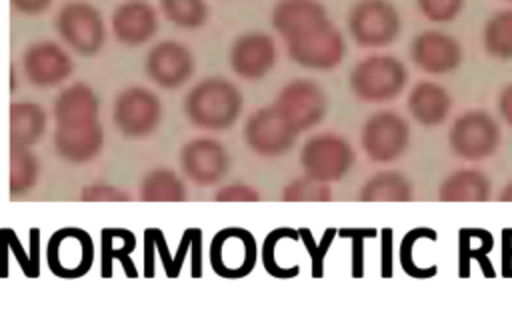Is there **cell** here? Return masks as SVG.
Listing matches in <instances>:
<instances>
[{
    "instance_id": "6da1fadb",
    "label": "cell",
    "mask_w": 512,
    "mask_h": 322,
    "mask_svg": "<svg viewBox=\"0 0 512 322\" xmlns=\"http://www.w3.org/2000/svg\"><path fill=\"white\" fill-rule=\"evenodd\" d=\"M186 120L200 130L224 132L232 128L244 108L240 88L222 76H208L198 80L182 102Z\"/></svg>"
},
{
    "instance_id": "7a4b0ae2",
    "label": "cell",
    "mask_w": 512,
    "mask_h": 322,
    "mask_svg": "<svg viewBox=\"0 0 512 322\" xmlns=\"http://www.w3.org/2000/svg\"><path fill=\"white\" fill-rule=\"evenodd\" d=\"M408 84L404 62L392 54H370L354 64L348 88L360 102L384 104L396 100Z\"/></svg>"
},
{
    "instance_id": "3957f363",
    "label": "cell",
    "mask_w": 512,
    "mask_h": 322,
    "mask_svg": "<svg viewBox=\"0 0 512 322\" xmlns=\"http://www.w3.org/2000/svg\"><path fill=\"white\" fill-rule=\"evenodd\" d=\"M298 164L306 176L332 184L344 180V176L354 168L356 152L344 136L320 132L302 144Z\"/></svg>"
},
{
    "instance_id": "277c9868",
    "label": "cell",
    "mask_w": 512,
    "mask_h": 322,
    "mask_svg": "<svg viewBox=\"0 0 512 322\" xmlns=\"http://www.w3.org/2000/svg\"><path fill=\"white\" fill-rule=\"evenodd\" d=\"M346 26L360 48L376 50L390 46L398 38L402 18L390 0H358L348 10Z\"/></svg>"
},
{
    "instance_id": "5b68a950",
    "label": "cell",
    "mask_w": 512,
    "mask_h": 322,
    "mask_svg": "<svg viewBox=\"0 0 512 322\" xmlns=\"http://www.w3.org/2000/svg\"><path fill=\"white\" fill-rule=\"evenodd\" d=\"M500 144V124L490 112L482 108H472L458 114L448 130L450 150L466 162H480L490 158L500 148Z\"/></svg>"
},
{
    "instance_id": "8992f818",
    "label": "cell",
    "mask_w": 512,
    "mask_h": 322,
    "mask_svg": "<svg viewBox=\"0 0 512 322\" xmlns=\"http://www.w3.org/2000/svg\"><path fill=\"white\" fill-rule=\"evenodd\" d=\"M60 40L80 56H94L106 40V24L100 10L86 0H70L56 14Z\"/></svg>"
},
{
    "instance_id": "52a82bcc",
    "label": "cell",
    "mask_w": 512,
    "mask_h": 322,
    "mask_svg": "<svg viewBox=\"0 0 512 322\" xmlns=\"http://www.w3.org/2000/svg\"><path fill=\"white\" fill-rule=\"evenodd\" d=\"M286 50L294 64L306 70L330 72L344 60L346 40L340 28L328 18L308 32L288 40Z\"/></svg>"
},
{
    "instance_id": "ba28073f",
    "label": "cell",
    "mask_w": 512,
    "mask_h": 322,
    "mask_svg": "<svg viewBox=\"0 0 512 322\" xmlns=\"http://www.w3.org/2000/svg\"><path fill=\"white\" fill-rule=\"evenodd\" d=\"M164 106L158 94L146 86H128L118 92L112 106V122L126 138H146L162 124Z\"/></svg>"
},
{
    "instance_id": "9c48e42d",
    "label": "cell",
    "mask_w": 512,
    "mask_h": 322,
    "mask_svg": "<svg viewBox=\"0 0 512 322\" xmlns=\"http://www.w3.org/2000/svg\"><path fill=\"white\" fill-rule=\"evenodd\" d=\"M360 146L374 164L394 162L410 146V124L394 110H376L362 124Z\"/></svg>"
},
{
    "instance_id": "30bf717a",
    "label": "cell",
    "mask_w": 512,
    "mask_h": 322,
    "mask_svg": "<svg viewBox=\"0 0 512 322\" xmlns=\"http://www.w3.org/2000/svg\"><path fill=\"white\" fill-rule=\"evenodd\" d=\"M210 268L228 280H238L248 276L258 260L256 238L250 230L240 226H226L218 230L208 248Z\"/></svg>"
},
{
    "instance_id": "8fae6325",
    "label": "cell",
    "mask_w": 512,
    "mask_h": 322,
    "mask_svg": "<svg viewBox=\"0 0 512 322\" xmlns=\"http://www.w3.org/2000/svg\"><path fill=\"white\" fill-rule=\"evenodd\" d=\"M94 240L78 226L56 230L46 244V264L58 278L74 280L90 272L94 264Z\"/></svg>"
},
{
    "instance_id": "7c38bea8",
    "label": "cell",
    "mask_w": 512,
    "mask_h": 322,
    "mask_svg": "<svg viewBox=\"0 0 512 322\" xmlns=\"http://www.w3.org/2000/svg\"><path fill=\"white\" fill-rule=\"evenodd\" d=\"M246 146L262 158H278L290 152L298 140V130L278 112L274 104L254 110L242 128Z\"/></svg>"
},
{
    "instance_id": "4fadbf2b",
    "label": "cell",
    "mask_w": 512,
    "mask_h": 322,
    "mask_svg": "<svg viewBox=\"0 0 512 322\" xmlns=\"http://www.w3.org/2000/svg\"><path fill=\"white\" fill-rule=\"evenodd\" d=\"M272 104L298 132L318 126L328 108L324 88L310 78H294L284 84Z\"/></svg>"
},
{
    "instance_id": "5bb4252c",
    "label": "cell",
    "mask_w": 512,
    "mask_h": 322,
    "mask_svg": "<svg viewBox=\"0 0 512 322\" xmlns=\"http://www.w3.org/2000/svg\"><path fill=\"white\" fill-rule=\"evenodd\" d=\"M146 76L164 90L182 88L196 72L192 50L178 40L156 42L144 58Z\"/></svg>"
},
{
    "instance_id": "9a60e30c",
    "label": "cell",
    "mask_w": 512,
    "mask_h": 322,
    "mask_svg": "<svg viewBox=\"0 0 512 322\" xmlns=\"http://www.w3.org/2000/svg\"><path fill=\"white\" fill-rule=\"evenodd\" d=\"M180 168L184 176L202 188L218 184L230 168V156L224 144L210 136H198L188 140L180 148Z\"/></svg>"
},
{
    "instance_id": "2e32d148",
    "label": "cell",
    "mask_w": 512,
    "mask_h": 322,
    "mask_svg": "<svg viewBox=\"0 0 512 322\" xmlns=\"http://www.w3.org/2000/svg\"><path fill=\"white\" fill-rule=\"evenodd\" d=\"M276 42L262 30L238 34L228 50L230 70L246 82L262 80L276 64Z\"/></svg>"
},
{
    "instance_id": "e0dca14e",
    "label": "cell",
    "mask_w": 512,
    "mask_h": 322,
    "mask_svg": "<svg viewBox=\"0 0 512 322\" xmlns=\"http://www.w3.org/2000/svg\"><path fill=\"white\" fill-rule=\"evenodd\" d=\"M22 70L32 86L56 88L70 78L74 62L64 46L52 40H42L30 44L22 52Z\"/></svg>"
},
{
    "instance_id": "ac0fdd59",
    "label": "cell",
    "mask_w": 512,
    "mask_h": 322,
    "mask_svg": "<svg viewBox=\"0 0 512 322\" xmlns=\"http://www.w3.org/2000/svg\"><path fill=\"white\" fill-rule=\"evenodd\" d=\"M462 58V44L442 30H424L410 42V60L426 74L454 72L460 68Z\"/></svg>"
},
{
    "instance_id": "d6986e66",
    "label": "cell",
    "mask_w": 512,
    "mask_h": 322,
    "mask_svg": "<svg viewBox=\"0 0 512 322\" xmlns=\"http://www.w3.org/2000/svg\"><path fill=\"white\" fill-rule=\"evenodd\" d=\"M110 26L120 44L138 48L158 32V12L146 0H124L114 8Z\"/></svg>"
},
{
    "instance_id": "ffe728a7",
    "label": "cell",
    "mask_w": 512,
    "mask_h": 322,
    "mask_svg": "<svg viewBox=\"0 0 512 322\" xmlns=\"http://www.w3.org/2000/svg\"><path fill=\"white\" fill-rule=\"evenodd\" d=\"M202 240L200 228H186L180 238V246L176 254H170L164 232L160 228H146L144 232V276L154 278L156 274V258L168 278H178L186 256L194 250V246Z\"/></svg>"
},
{
    "instance_id": "44dd1931",
    "label": "cell",
    "mask_w": 512,
    "mask_h": 322,
    "mask_svg": "<svg viewBox=\"0 0 512 322\" xmlns=\"http://www.w3.org/2000/svg\"><path fill=\"white\" fill-rule=\"evenodd\" d=\"M56 154L68 164H86L94 160L104 146V128L100 120L88 124L54 126L52 134Z\"/></svg>"
},
{
    "instance_id": "7402d4cb",
    "label": "cell",
    "mask_w": 512,
    "mask_h": 322,
    "mask_svg": "<svg viewBox=\"0 0 512 322\" xmlns=\"http://www.w3.org/2000/svg\"><path fill=\"white\" fill-rule=\"evenodd\" d=\"M324 20H328V12L320 0H278L270 12V24L284 42L308 32Z\"/></svg>"
},
{
    "instance_id": "603a6c76",
    "label": "cell",
    "mask_w": 512,
    "mask_h": 322,
    "mask_svg": "<svg viewBox=\"0 0 512 322\" xmlns=\"http://www.w3.org/2000/svg\"><path fill=\"white\" fill-rule=\"evenodd\" d=\"M100 112V98L86 82H72L64 86L52 104V118L56 126L96 122Z\"/></svg>"
},
{
    "instance_id": "cb8c5ba5",
    "label": "cell",
    "mask_w": 512,
    "mask_h": 322,
    "mask_svg": "<svg viewBox=\"0 0 512 322\" xmlns=\"http://www.w3.org/2000/svg\"><path fill=\"white\" fill-rule=\"evenodd\" d=\"M406 110L420 126L434 128L446 122L452 110V96L442 84L420 80L408 92Z\"/></svg>"
},
{
    "instance_id": "d4e9b609",
    "label": "cell",
    "mask_w": 512,
    "mask_h": 322,
    "mask_svg": "<svg viewBox=\"0 0 512 322\" xmlns=\"http://www.w3.org/2000/svg\"><path fill=\"white\" fill-rule=\"evenodd\" d=\"M492 194V182L478 168H458L438 186L440 202H486Z\"/></svg>"
},
{
    "instance_id": "484cf974",
    "label": "cell",
    "mask_w": 512,
    "mask_h": 322,
    "mask_svg": "<svg viewBox=\"0 0 512 322\" xmlns=\"http://www.w3.org/2000/svg\"><path fill=\"white\" fill-rule=\"evenodd\" d=\"M10 122V146L32 148L44 136L48 126V114L38 102L16 100L8 110Z\"/></svg>"
},
{
    "instance_id": "4316f807",
    "label": "cell",
    "mask_w": 512,
    "mask_h": 322,
    "mask_svg": "<svg viewBox=\"0 0 512 322\" xmlns=\"http://www.w3.org/2000/svg\"><path fill=\"white\" fill-rule=\"evenodd\" d=\"M136 248V236L126 228H102L100 232V276H112V264L118 262L128 278H136L138 270L130 258Z\"/></svg>"
},
{
    "instance_id": "83f0119b",
    "label": "cell",
    "mask_w": 512,
    "mask_h": 322,
    "mask_svg": "<svg viewBox=\"0 0 512 322\" xmlns=\"http://www.w3.org/2000/svg\"><path fill=\"white\" fill-rule=\"evenodd\" d=\"M414 188L400 170H380L372 174L358 192L360 202H410Z\"/></svg>"
},
{
    "instance_id": "f1b7e54d",
    "label": "cell",
    "mask_w": 512,
    "mask_h": 322,
    "mask_svg": "<svg viewBox=\"0 0 512 322\" xmlns=\"http://www.w3.org/2000/svg\"><path fill=\"white\" fill-rule=\"evenodd\" d=\"M494 248V238L484 228H460L458 230V272L460 278L470 276V262L476 260L486 278H494V268L488 260L490 250Z\"/></svg>"
},
{
    "instance_id": "f546056e",
    "label": "cell",
    "mask_w": 512,
    "mask_h": 322,
    "mask_svg": "<svg viewBox=\"0 0 512 322\" xmlns=\"http://www.w3.org/2000/svg\"><path fill=\"white\" fill-rule=\"evenodd\" d=\"M138 198L142 202H184L188 190L184 180L172 168H154L142 178Z\"/></svg>"
},
{
    "instance_id": "4dcf8cb0",
    "label": "cell",
    "mask_w": 512,
    "mask_h": 322,
    "mask_svg": "<svg viewBox=\"0 0 512 322\" xmlns=\"http://www.w3.org/2000/svg\"><path fill=\"white\" fill-rule=\"evenodd\" d=\"M482 44L488 56L512 60V8L498 10L484 22Z\"/></svg>"
},
{
    "instance_id": "1f68e13d",
    "label": "cell",
    "mask_w": 512,
    "mask_h": 322,
    "mask_svg": "<svg viewBox=\"0 0 512 322\" xmlns=\"http://www.w3.org/2000/svg\"><path fill=\"white\" fill-rule=\"evenodd\" d=\"M38 158L32 148L10 146V176H8V192L12 198L24 196L38 182Z\"/></svg>"
},
{
    "instance_id": "d6a6232c",
    "label": "cell",
    "mask_w": 512,
    "mask_h": 322,
    "mask_svg": "<svg viewBox=\"0 0 512 322\" xmlns=\"http://www.w3.org/2000/svg\"><path fill=\"white\" fill-rule=\"evenodd\" d=\"M162 16L176 28L196 30L210 18L206 0H158Z\"/></svg>"
},
{
    "instance_id": "836d02e7",
    "label": "cell",
    "mask_w": 512,
    "mask_h": 322,
    "mask_svg": "<svg viewBox=\"0 0 512 322\" xmlns=\"http://www.w3.org/2000/svg\"><path fill=\"white\" fill-rule=\"evenodd\" d=\"M422 238H432V240H436L438 234H436V230H432V228H428V226H418V228H412L410 232H406L404 238H402V242H400V252H398V256H400V266H402V270H404L408 276H412V278H432V276H436V272H438V266H436V264H432V266H420V264L416 262V258H414V248H416V244H418Z\"/></svg>"
},
{
    "instance_id": "e575fe53",
    "label": "cell",
    "mask_w": 512,
    "mask_h": 322,
    "mask_svg": "<svg viewBox=\"0 0 512 322\" xmlns=\"http://www.w3.org/2000/svg\"><path fill=\"white\" fill-rule=\"evenodd\" d=\"M294 228L288 226H280L274 228L270 234H266L264 242H262V250H260V260L264 270L274 276V278H296L300 274V266L298 264H280V258L276 254L278 246L282 244V240L292 234Z\"/></svg>"
},
{
    "instance_id": "d590c367",
    "label": "cell",
    "mask_w": 512,
    "mask_h": 322,
    "mask_svg": "<svg viewBox=\"0 0 512 322\" xmlns=\"http://www.w3.org/2000/svg\"><path fill=\"white\" fill-rule=\"evenodd\" d=\"M284 202H330L332 188L328 182H320L312 176H298L282 188Z\"/></svg>"
},
{
    "instance_id": "8d00e7d4",
    "label": "cell",
    "mask_w": 512,
    "mask_h": 322,
    "mask_svg": "<svg viewBox=\"0 0 512 322\" xmlns=\"http://www.w3.org/2000/svg\"><path fill=\"white\" fill-rule=\"evenodd\" d=\"M300 238H302V244L310 256V270H312V278H322L324 276V258L334 242V238L338 236V230L336 228H326L324 230V236L320 238V242L312 236L310 228H300Z\"/></svg>"
},
{
    "instance_id": "74e56055",
    "label": "cell",
    "mask_w": 512,
    "mask_h": 322,
    "mask_svg": "<svg viewBox=\"0 0 512 322\" xmlns=\"http://www.w3.org/2000/svg\"><path fill=\"white\" fill-rule=\"evenodd\" d=\"M422 16L436 24H446L458 18L464 8V0H416Z\"/></svg>"
},
{
    "instance_id": "f35d334b",
    "label": "cell",
    "mask_w": 512,
    "mask_h": 322,
    "mask_svg": "<svg viewBox=\"0 0 512 322\" xmlns=\"http://www.w3.org/2000/svg\"><path fill=\"white\" fill-rule=\"evenodd\" d=\"M340 238H350L352 244V276L362 278L364 276V242L368 238L376 236L374 228H340Z\"/></svg>"
},
{
    "instance_id": "ab89813d",
    "label": "cell",
    "mask_w": 512,
    "mask_h": 322,
    "mask_svg": "<svg viewBox=\"0 0 512 322\" xmlns=\"http://www.w3.org/2000/svg\"><path fill=\"white\" fill-rule=\"evenodd\" d=\"M82 202H130V194L108 182L86 184L80 192Z\"/></svg>"
},
{
    "instance_id": "60d3db41",
    "label": "cell",
    "mask_w": 512,
    "mask_h": 322,
    "mask_svg": "<svg viewBox=\"0 0 512 322\" xmlns=\"http://www.w3.org/2000/svg\"><path fill=\"white\" fill-rule=\"evenodd\" d=\"M216 202H258L260 192L244 182H232L216 190L214 194Z\"/></svg>"
},
{
    "instance_id": "b9f144b4",
    "label": "cell",
    "mask_w": 512,
    "mask_h": 322,
    "mask_svg": "<svg viewBox=\"0 0 512 322\" xmlns=\"http://www.w3.org/2000/svg\"><path fill=\"white\" fill-rule=\"evenodd\" d=\"M392 228L382 230V248H380V276L390 278L392 276V250H394V240H392Z\"/></svg>"
},
{
    "instance_id": "7bdbcfd3",
    "label": "cell",
    "mask_w": 512,
    "mask_h": 322,
    "mask_svg": "<svg viewBox=\"0 0 512 322\" xmlns=\"http://www.w3.org/2000/svg\"><path fill=\"white\" fill-rule=\"evenodd\" d=\"M52 0H10V6L26 16H38L50 8Z\"/></svg>"
},
{
    "instance_id": "ee69618b",
    "label": "cell",
    "mask_w": 512,
    "mask_h": 322,
    "mask_svg": "<svg viewBox=\"0 0 512 322\" xmlns=\"http://www.w3.org/2000/svg\"><path fill=\"white\" fill-rule=\"evenodd\" d=\"M498 114L500 118L512 128V82H508L500 92H498Z\"/></svg>"
},
{
    "instance_id": "f6af8a7d",
    "label": "cell",
    "mask_w": 512,
    "mask_h": 322,
    "mask_svg": "<svg viewBox=\"0 0 512 322\" xmlns=\"http://www.w3.org/2000/svg\"><path fill=\"white\" fill-rule=\"evenodd\" d=\"M502 276L512 278V228L502 230Z\"/></svg>"
},
{
    "instance_id": "bcb514c9",
    "label": "cell",
    "mask_w": 512,
    "mask_h": 322,
    "mask_svg": "<svg viewBox=\"0 0 512 322\" xmlns=\"http://www.w3.org/2000/svg\"><path fill=\"white\" fill-rule=\"evenodd\" d=\"M498 200H500V202H512V180L500 190Z\"/></svg>"
},
{
    "instance_id": "7dc6e473",
    "label": "cell",
    "mask_w": 512,
    "mask_h": 322,
    "mask_svg": "<svg viewBox=\"0 0 512 322\" xmlns=\"http://www.w3.org/2000/svg\"><path fill=\"white\" fill-rule=\"evenodd\" d=\"M508 2H512V0H508Z\"/></svg>"
}]
</instances>
